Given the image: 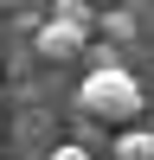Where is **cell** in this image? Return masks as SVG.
Wrapping results in <instances>:
<instances>
[{
    "label": "cell",
    "mask_w": 154,
    "mask_h": 160,
    "mask_svg": "<svg viewBox=\"0 0 154 160\" xmlns=\"http://www.w3.org/2000/svg\"><path fill=\"white\" fill-rule=\"evenodd\" d=\"M77 115L84 122H135L141 115V83L116 64V71H90L77 83Z\"/></svg>",
    "instance_id": "obj_1"
},
{
    "label": "cell",
    "mask_w": 154,
    "mask_h": 160,
    "mask_svg": "<svg viewBox=\"0 0 154 160\" xmlns=\"http://www.w3.org/2000/svg\"><path fill=\"white\" fill-rule=\"evenodd\" d=\"M32 45H38V58H45V64H71V58H84V51H90V26L51 13V19L32 32Z\"/></svg>",
    "instance_id": "obj_2"
},
{
    "label": "cell",
    "mask_w": 154,
    "mask_h": 160,
    "mask_svg": "<svg viewBox=\"0 0 154 160\" xmlns=\"http://www.w3.org/2000/svg\"><path fill=\"white\" fill-rule=\"evenodd\" d=\"M116 160H154V128H122L116 135Z\"/></svg>",
    "instance_id": "obj_3"
},
{
    "label": "cell",
    "mask_w": 154,
    "mask_h": 160,
    "mask_svg": "<svg viewBox=\"0 0 154 160\" xmlns=\"http://www.w3.org/2000/svg\"><path fill=\"white\" fill-rule=\"evenodd\" d=\"M96 26H103V32H109V38H128V32H135V26H128V13H103Z\"/></svg>",
    "instance_id": "obj_4"
},
{
    "label": "cell",
    "mask_w": 154,
    "mask_h": 160,
    "mask_svg": "<svg viewBox=\"0 0 154 160\" xmlns=\"http://www.w3.org/2000/svg\"><path fill=\"white\" fill-rule=\"evenodd\" d=\"M45 160H90V148H77V141H64V148H51Z\"/></svg>",
    "instance_id": "obj_5"
}]
</instances>
